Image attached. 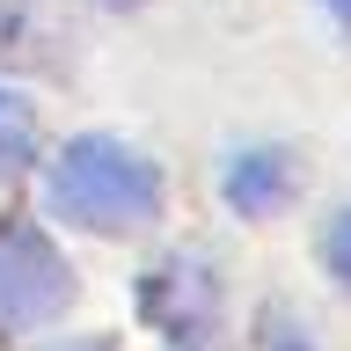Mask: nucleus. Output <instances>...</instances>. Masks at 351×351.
<instances>
[{"instance_id": "nucleus-1", "label": "nucleus", "mask_w": 351, "mask_h": 351, "mask_svg": "<svg viewBox=\"0 0 351 351\" xmlns=\"http://www.w3.org/2000/svg\"><path fill=\"white\" fill-rule=\"evenodd\" d=\"M51 213L88 234H139L161 213V176L125 139L88 132V139H66L51 161Z\"/></svg>"}, {"instance_id": "nucleus-2", "label": "nucleus", "mask_w": 351, "mask_h": 351, "mask_svg": "<svg viewBox=\"0 0 351 351\" xmlns=\"http://www.w3.org/2000/svg\"><path fill=\"white\" fill-rule=\"evenodd\" d=\"M139 315L161 329L169 351H227V307H219V271L205 256H161L139 278Z\"/></svg>"}, {"instance_id": "nucleus-3", "label": "nucleus", "mask_w": 351, "mask_h": 351, "mask_svg": "<svg viewBox=\"0 0 351 351\" xmlns=\"http://www.w3.org/2000/svg\"><path fill=\"white\" fill-rule=\"evenodd\" d=\"M73 300V271L59 263V249L29 227L0 234V329H37Z\"/></svg>"}, {"instance_id": "nucleus-4", "label": "nucleus", "mask_w": 351, "mask_h": 351, "mask_svg": "<svg viewBox=\"0 0 351 351\" xmlns=\"http://www.w3.org/2000/svg\"><path fill=\"white\" fill-rule=\"evenodd\" d=\"M285 191H293V161H285V147H241L234 161H227V205L249 219L278 213Z\"/></svg>"}, {"instance_id": "nucleus-5", "label": "nucleus", "mask_w": 351, "mask_h": 351, "mask_svg": "<svg viewBox=\"0 0 351 351\" xmlns=\"http://www.w3.org/2000/svg\"><path fill=\"white\" fill-rule=\"evenodd\" d=\"M29 154H37V110H29V95L0 88V183H15L29 169Z\"/></svg>"}, {"instance_id": "nucleus-6", "label": "nucleus", "mask_w": 351, "mask_h": 351, "mask_svg": "<svg viewBox=\"0 0 351 351\" xmlns=\"http://www.w3.org/2000/svg\"><path fill=\"white\" fill-rule=\"evenodd\" d=\"M322 263H329V278L351 293V213H337V219L322 227Z\"/></svg>"}, {"instance_id": "nucleus-7", "label": "nucleus", "mask_w": 351, "mask_h": 351, "mask_svg": "<svg viewBox=\"0 0 351 351\" xmlns=\"http://www.w3.org/2000/svg\"><path fill=\"white\" fill-rule=\"evenodd\" d=\"M322 8H329L337 22H344V37H351V0H322Z\"/></svg>"}, {"instance_id": "nucleus-8", "label": "nucleus", "mask_w": 351, "mask_h": 351, "mask_svg": "<svg viewBox=\"0 0 351 351\" xmlns=\"http://www.w3.org/2000/svg\"><path fill=\"white\" fill-rule=\"evenodd\" d=\"M66 351H110V344H103V337H81V344H66Z\"/></svg>"}, {"instance_id": "nucleus-9", "label": "nucleus", "mask_w": 351, "mask_h": 351, "mask_svg": "<svg viewBox=\"0 0 351 351\" xmlns=\"http://www.w3.org/2000/svg\"><path fill=\"white\" fill-rule=\"evenodd\" d=\"M110 8H139V0H110Z\"/></svg>"}]
</instances>
